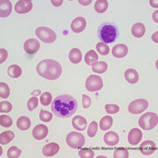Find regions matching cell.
<instances>
[{"label": "cell", "mask_w": 158, "mask_h": 158, "mask_svg": "<svg viewBox=\"0 0 158 158\" xmlns=\"http://www.w3.org/2000/svg\"><path fill=\"white\" fill-rule=\"evenodd\" d=\"M97 131H98V123L96 121H92L88 127V131H87V135L90 138H93L96 135Z\"/></svg>", "instance_id": "cell-36"}, {"label": "cell", "mask_w": 158, "mask_h": 158, "mask_svg": "<svg viewBox=\"0 0 158 158\" xmlns=\"http://www.w3.org/2000/svg\"><path fill=\"white\" fill-rule=\"evenodd\" d=\"M7 73H8V76L11 77V78H19L22 74V69L19 65L13 64L8 68Z\"/></svg>", "instance_id": "cell-25"}, {"label": "cell", "mask_w": 158, "mask_h": 158, "mask_svg": "<svg viewBox=\"0 0 158 158\" xmlns=\"http://www.w3.org/2000/svg\"><path fill=\"white\" fill-rule=\"evenodd\" d=\"M105 110L108 114H114V113H118L119 111V107L117 105H113V104H108L106 105L105 106Z\"/></svg>", "instance_id": "cell-39"}, {"label": "cell", "mask_w": 158, "mask_h": 158, "mask_svg": "<svg viewBox=\"0 0 158 158\" xmlns=\"http://www.w3.org/2000/svg\"><path fill=\"white\" fill-rule=\"evenodd\" d=\"M156 1H153V0H150L149 1V3H150V5L153 6V7H155V8H157V2L156 3H155Z\"/></svg>", "instance_id": "cell-47"}, {"label": "cell", "mask_w": 158, "mask_h": 158, "mask_svg": "<svg viewBox=\"0 0 158 158\" xmlns=\"http://www.w3.org/2000/svg\"><path fill=\"white\" fill-rule=\"evenodd\" d=\"M85 87L90 92L98 91L103 88V80L97 75H91L86 79Z\"/></svg>", "instance_id": "cell-7"}, {"label": "cell", "mask_w": 158, "mask_h": 158, "mask_svg": "<svg viewBox=\"0 0 158 158\" xmlns=\"http://www.w3.org/2000/svg\"><path fill=\"white\" fill-rule=\"evenodd\" d=\"M40 101L41 103L42 106H48V105H50L51 101H52V95L50 92H44L41 94Z\"/></svg>", "instance_id": "cell-32"}, {"label": "cell", "mask_w": 158, "mask_h": 158, "mask_svg": "<svg viewBox=\"0 0 158 158\" xmlns=\"http://www.w3.org/2000/svg\"><path fill=\"white\" fill-rule=\"evenodd\" d=\"M157 13H158V11H155L154 12V20L156 21V22L157 23L158 22V20H157Z\"/></svg>", "instance_id": "cell-48"}, {"label": "cell", "mask_w": 158, "mask_h": 158, "mask_svg": "<svg viewBox=\"0 0 158 158\" xmlns=\"http://www.w3.org/2000/svg\"><path fill=\"white\" fill-rule=\"evenodd\" d=\"M118 135L115 133V132H113V131H110V132H107L105 136H104V141L105 143L110 146V147H113V146H115L117 145L118 142Z\"/></svg>", "instance_id": "cell-19"}, {"label": "cell", "mask_w": 158, "mask_h": 158, "mask_svg": "<svg viewBox=\"0 0 158 158\" xmlns=\"http://www.w3.org/2000/svg\"><path fill=\"white\" fill-rule=\"evenodd\" d=\"M10 96V88L6 83H0V97L1 98H7Z\"/></svg>", "instance_id": "cell-30"}, {"label": "cell", "mask_w": 158, "mask_h": 158, "mask_svg": "<svg viewBox=\"0 0 158 158\" xmlns=\"http://www.w3.org/2000/svg\"><path fill=\"white\" fill-rule=\"evenodd\" d=\"M97 51L101 55V56H107L110 53V48L106 44L103 43V42H99L98 43L96 46Z\"/></svg>", "instance_id": "cell-31"}, {"label": "cell", "mask_w": 158, "mask_h": 158, "mask_svg": "<svg viewBox=\"0 0 158 158\" xmlns=\"http://www.w3.org/2000/svg\"><path fill=\"white\" fill-rule=\"evenodd\" d=\"M0 125L3 127H10L12 125V119L8 115H1V117H0Z\"/></svg>", "instance_id": "cell-34"}, {"label": "cell", "mask_w": 158, "mask_h": 158, "mask_svg": "<svg viewBox=\"0 0 158 158\" xmlns=\"http://www.w3.org/2000/svg\"><path fill=\"white\" fill-rule=\"evenodd\" d=\"M79 3H80L81 5H83V6H88V5H90V3H91V0H88V1L79 0Z\"/></svg>", "instance_id": "cell-45"}, {"label": "cell", "mask_w": 158, "mask_h": 158, "mask_svg": "<svg viewBox=\"0 0 158 158\" xmlns=\"http://www.w3.org/2000/svg\"><path fill=\"white\" fill-rule=\"evenodd\" d=\"M98 54L96 53V51L90 50L86 53L85 57V61L87 65L93 66V65H95L98 62Z\"/></svg>", "instance_id": "cell-24"}, {"label": "cell", "mask_w": 158, "mask_h": 158, "mask_svg": "<svg viewBox=\"0 0 158 158\" xmlns=\"http://www.w3.org/2000/svg\"><path fill=\"white\" fill-rule=\"evenodd\" d=\"M38 104H39V99L35 97L30 98L27 102V109L29 111H34V109L37 107Z\"/></svg>", "instance_id": "cell-40"}, {"label": "cell", "mask_w": 158, "mask_h": 158, "mask_svg": "<svg viewBox=\"0 0 158 158\" xmlns=\"http://www.w3.org/2000/svg\"><path fill=\"white\" fill-rule=\"evenodd\" d=\"M79 156L81 158H93L94 152L90 149H81L78 153Z\"/></svg>", "instance_id": "cell-41"}, {"label": "cell", "mask_w": 158, "mask_h": 158, "mask_svg": "<svg viewBox=\"0 0 158 158\" xmlns=\"http://www.w3.org/2000/svg\"><path fill=\"white\" fill-rule=\"evenodd\" d=\"M113 123V118L111 116H105L100 119V122H99V127L103 131H107L108 129H110L112 127Z\"/></svg>", "instance_id": "cell-26"}, {"label": "cell", "mask_w": 158, "mask_h": 158, "mask_svg": "<svg viewBox=\"0 0 158 158\" xmlns=\"http://www.w3.org/2000/svg\"><path fill=\"white\" fill-rule=\"evenodd\" d=\"M98 36L105 44L113 43L118 38V30L114 24L104 23L98 30Z\"/></svg>", "instance_id": "cell-3"}, {"label": "cell", "mask_w": 158, "mask_h": 158, "mask_svg": "<svg viewBox=\"0 0 158 158\" xmlns=\"http://www.w3.org/2000/svg\"><path fill=\"white\" fill-rule=\"evenodd\" d=\"M77 101L69 94H63L56 97L51 103L53 113L59 118H69L76 113Z\"/></svg>", "instance_id": "cell-1"}, {"label": "cell", "mask_w": 158, "mask_h": 158, "mask_svg": "<svg viewBox=\"0 0 158 158\" xmlns=\"http://www.w3.org/2000/svg\"><path fill=\"white\" fill-rule=\"evenodd\" d=\"M17 127L21 131H26L28 130L31 127V120L28 117L26 116H21L18 118L17 120Z\"/></svg>", "instance_id": "cell-23"}, {"label": "cell", "mask_w": 158, "mask_h": 158, "mask_svg": "<svg viewBox=\"0 0 158 158\" xmlns=\"http://www.w3.org/2000/svg\"><path fill=\"white\" fill-rule=\"evenodd\" d=\"M62 0H59V1H56V0H52L51 1V3H52V5L55 6H61L62 5Z\"/></svg>", "instance_id": "cell-44"}, {"label": "cell", "mask_w": 158, "mask_h": 158, "mask_svg": "<svg viewBox=\"0 0 158 158\" xmlns=\"http://www.w3.org/2000/svg\"><path fill=\"white\" fill-rule=\"evenodd\" d=\"M69 59L73 64H78L82 61V52L78 48H72L69 54Z\"/></svg>", "instance_id": "cell-21"}, {"label": "cell", "mask_w": 158, "mask_h": 158, "mask_svg": "<svg viewBox=\"0 0 158 158\" xmlns=\"http://www.w3.org/2000/svg\"><path fill=\"white\" fill-rule=\"evenodd\" d=\"M48 134V128L45 125L40 124L37 125L32 132V135L35 140H43L44 138L47 137Z\"/></svg>", "instance_id": "cell-10"}, {"label": "cell", "mask_w": 158, "mask_h": 158, "mask_svg": "<svg viewBox=\"0 0 158 158\" xmlns=\"http://www.w3.org/2000/svg\"><path fill=\"white\" fill-rule=\"evenodd\" d=\"M66 142L69 147L72 148H79L85 146V136L78 132H70L66 137Z\"/></svg>", "instance_id": "cell-5"}, {"label": "cell", "mask_w": 158, "mask_h": 158, "mask_svg": "<svg viewBox=\"0 0 158 158\" xmlns=\"http://www.w3.org/2000/svg\"><path fill=\"white\" fill-rule=\"evenodd\" d=\"M60 150V146L58 145L56 142H50L48 144H47L44 146L43 149H42V153L44 155V156L47 157H51L56 156L57 153Z\"/></svg>", "instance_id": "cell-14"}, {"label": "cell", "mask_w": 158, "mask_h": 158, "mask_svg": "<svg viewBox=\"0 0 158 158\" xmlns=\"http://www.w3.org/2000/svg\"><path fill=\"white\" fill-rule=\"evenodd\" d=\"M146 32L145 26L142 23H135L132 27V34L135 38H141Z\"/></svg>", "instance_id": "cell-22"}, {"label": "cell", "mask_w": 158, "mask_h": 158, "mask_svg": "<svg viewBox=\"0 0 158 158\" xmlns=\"http://www.w3.org/2000/svg\"><path fill=\"white\" fill-rule=\"evenodd\" d=\"M72 126L77 131H84L87 127V120L85 117L77 115L72 119Z\"/></svg>", "instance_id": "cell-16"}, {"label": "cell", "mask_w": 158, "mask_h": 158, "mask_svg": "<svg viewBox=\"0 0 158 158\" xmlns=\"http://www.w3.org/2000/svg\"><path fill=\"white\" fill-rule=\"evenodd\" d=\"M158 124L157 114L154 113H147L139 118V126L142 129L148 131L155 128Z\"/></svg>", "instance_id": "cell-4"}, {"label": "cell", "mask_w": 158, "mask_h": 158, "mask_svg": "<svg viewBox=\"0 0 158 158\" xmlns=\"http://www.w3.org/2000/svg\"><path fill=\"white\" fill-rule=\"evenodd\" d=\"M129 153L126 148H118L113 154V158H128Z\"/></svg>", "instance_id": "cell-35"}, {"label": "cell", "mask_w": 158, "mask_h": 158, "mask_svg": "<svg viewBox=\"0 0 158 158\" xmlns=\"http://www.w3.org/2000/svg\"><path fill=\"white\" fill-rule=\"evenodd\" d=\"M11 3L9 0L0 1V17L6 18L11 13Z\"/></svg>", "instance_id": "cell-18"}, {"label": "cell", "mask_w": 158, "mask_h": 158, "mask_svg": "<svg viewBox=\"0 0 158 158\" xmlns=\"http://www.w3.org/2000/svg\"><path fill=\"white\" fill-rule=\"evenodd\" d=\"M95 11L98 13H104L108 8V2L106 0H98L95 3Z\"/></svg>", "instance_id": "cell-28"}, {"label": "cell", "mask_w": 158, "mask_h": 158, "mask_svg": "<svg viewBox=\"0 0 158 158\" xmlns=\"http://www.w3.org/2000/svg\"><path fill=\"white\" fill-rule=\"evenodd\" d=\"M36 70L40 76L48 80H56L62 75L61 64L55 60L47 59L37 64Z\"/></svg>", "instance_id": "cell-2"}, {"label": "cell", "mask_w": 158, "mask_h": 158, "mask_svg": "<svg viewBox=\"0 0 158 158\" xmlns=\"http://www.w3.org/2000/svg\"><path fill=\"white\" fill-rule=\"evenodd\" d=\"M40 48V42L36 39H29L24 43V50L28 55H34Z\"/></svg>", "instance_id": "cell-11"}, {"label": "cell", "mask_w": 158, "mask_h": 158, "mask_svg": "<svg viewBox=\"0 0 158 158\" xmlns=\"http://www.w3.org/2000/svg\"><path fill=\"white\" fill-rule=\"evenodd\" d=\"M53 118V114H51V113L45 111V110H41L40 112V119L41 121L44 122H49L51 121V119Z\"/></svg>", "instance_id": "cell-37"}, {"label": "cell", "mask_w": 158, "mask_h": 158, "mask_svg": "<svg viewBox=\"0 0 158 158\" xmlns=\"http://www.w3.org/2000/svg\"><path fill=\"white\" fill-rule=\"evenodd\" d=\"M14 138V133L11 131H5L0 135V143L1 145H6L11 142Z\"/></svg>", "instance_id": "cell-27"}, {"label": "cell", "mask_w": 158, "mask_h": 158, "mask_svg": "<svg viewBox=\"0 0 158 158\" xmlns=\"http://www.w3.org/2000/svg\"><path fill=\"white\" fill-rule=\"evenodd\" d=\"M142 132L139 128H133L130 130L128 136H127V140L131 145L135 146L137 144H139V142H141L142 139Z\"/></svg>", "instance_id": "cell-12"}, {"label": "cell", "mask_w": 158, "mask_h": 158, "mask_svg": "<svg viewBox=\"0 0 158 158\" xmlns=\"http://www.w3.org/2000/svg\"><path fill=\"white\" fill-rule=\"evenodd\" d=\"M21 149L18 148L17 147H11L8 149V152H7V156L8 158H18L19 157V156L21 155Z\"/></svg>", "instance_id": "cell-33"}, {"label": "cell", "mask_w": 158, "mask_h": 158, "mask_svg": "<svg viewBox=\"0 0 158 158\" xmlns=\"http://www.w3.org/2000/svg\"><path fill=\"white\" fill-rule=\"evenodd\" d=\"M86 19L84 17H77L71 23V30L76 34L82 33L86 27Z\"/></svg>", "instance_id": "cell-13"}, {"label": "cell", "mask_w": 158, "mask_h": 158, "mask_svg": "<svg viewBox=\"0 0 158 158\" xmlns=\"http://www.w3.org/2000/svg\"><path fill=\"white\" fill-rule=\"evenodd\" d=\"M107 63L105 62H97L95 65L92 66V71L98 74L105 73L107 70Z\"/></svg>", "instance_id": "cell-29"}, {"label": "cell", "mask_w": 158, "mask_h": 158, "mask_svg": "<svg viewBox=\"0 0 158 158\" xmlns=\"http://www.w3.org/2000/svg\"><path fill=\"white\" fill-rule=\"evenodd\" d=\"M157 34H158V33H157V32H156V33H155V34H153V36H152L153 40H154L155 42H156V43H157V42H158V40H157Z\"/></svg>", "instance_id": "cell-46"}, {"label": "cell", "mask_w": 158, "mask_h": 158, "mask_svg": "<svg viewBox=\"0 0 158 158\" xmlns=\"http://www.w3.org/2000/svg\"><path fill=\"white\" fill-rule=\"evenodd\" d=\"M11 110H12V106L10 102H1V104H0V112H1V113H10Z\"/></svg>", "instance_id": "cell-38"}, {"label": "cell", "mask_w": 158, "mask_h": 158, "mask_svg": "<svg viewBox=\"0 0 158 158\" xmlns=\"http://www.w3.org/2000/svg\"><path fill=\"white\" fill-rule=\"evenodd\" d=\"M8 57V52L5 48H0V63L2 64Z\"/></svg>", "instance_id": "cell-43"}, {"label": "cell", "mask_w": 158, "mask_h": 158, "mask_svg": "<svg viewBox=\"0 0 158 158\" xmlns=\"http://www.w3.org/2000/svg\"><path fill=\"white\" fill-rule=\"evenodd\" d=\"M90 105H91V99H90V98L89 96L84 94L83 95V106H84V108L87 109V108L90 107Z\"/></svg>", "instance_id": "cell-42"}, {"label": "cell", "mask_w": 158, "mask_h": 158, "mask_svg": "<svg viewBox=\"0 0 158 158\" xmlns=\"http://www.w3.org/2000/svg\"><path fill=\"white\" fill-rule=\"evenodd\" d=\"M128 53V48L125 44H118L114 46L112 51V54L114 57L116 58H123Z\"/></svg>", "instance_id": "cell-17"}, {"label": "cell", "mask_w": 158, "mask_h": 158, "mask_svg": "<svg viewBox=\"0 0 158 158\" xmlns=\"http://www.w3.org/2000/svg\"><path fill=\"white\" fill-rule=\"evenodd\" d=\"M35 34L40 40L45 43H53L56 40V33L48 27H40L35 30Z\"/></svg>", "instance_id": "cell-6"}, {"label": "cell", "mask_w": 158, "mask_h": 158, "mask_svg": "<svg viewBox=\"0 0 158 158\" xmlns=\"http://www.w3.org/2000/svg\"><path fill=\"white\" fill-rule=\"evenodd\" d=\"M156 150V146L152 141H145L140 145V151L145 156L152 155Z\"/></svg>", "instance_id": "cell-15"}, {"label": "cell", "mask_w": 158, "mask_h": 158, "mask_svg": "<svg viewBox=\"0 0 158 158\" xmlns=\"http://www.w3.org/2000/svg\"><path fill=\"white\" fill-rule=\"evenodd\" d=\"M33 9V3L31 0H19L15 5V11L19 14L27 13Z\"/></svg>", "instance_id": "cell-9"}, {"label": "cell", "mask_w": 158, "mask_h": 158, "mask_svg": "<svg viewBox=\"0 0 158 158\" xmlns=\"http://www.w3.org/2000/svg\"><path fill=\"white\" fill-rule=\"evenodd\" d=\"M125 78L126 80L132 85H135L139 80V74L137 70L134 69H128L125 72Z\"/></svg>", "instance_id": "cell-20"}, {"label": "cell", "mask_w": 158, "mask_h": 158, "mask_svg": "<svg viewBox=\"0 0 158 158\" xmlns=\"http://www.w3.org/2000/svg\"><path fill=\"white\" fill-rule=\"evenodd\" d=\"M148 107V102L145 99H136L128 106V112L132 114H140Z\"/></svg>", "instance_id": "cell-8"}]
</instances>
